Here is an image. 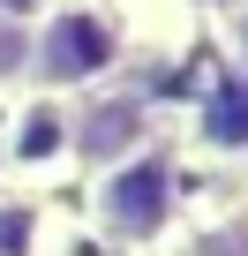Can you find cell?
<instances>
[{"mask_svg":"<svg viewBox=\"0 0 248 256\" xmlns=\"http://www.w3.org/2000/svg\"><path fill=\"white\" fill-rule=\"evenodd\" d=\"M53 0H0V23H38Z\"/></svg>","mask_w":248,"mask_h":256,"instance_id":"52a82bcc","label":"cell"},{"mask_svg":"<svg viewBox=\"0 0 248 256\" xmlns=\"http://www.w3.org/2000/svg\"><path fill=\"white\" fill-rule=\"evenodd\" d=\"M0 256H45V211L23 196H0Z\"/></svg>","mask_w":248,"mask_h":256,"instance_id":"5b68a950","label":"cell"},{"mask_svg":"<svg viewBox=\"0 0 248 256\" xmlns=\"http://www.w3.org/2000/svg\"><path fill=\"white\" fill-rule=\"evenodd\" d=\"M151 136V106L136 90H105V98H83L68 106V166H120V158H136Z\"/></svg>","mask_w":248,"mask_h":256,"instance_id":"3957f363","label":"cell"},{"mask_svg":"<svg viewBox=\"0 0 248 256\" xmlns=\"http://www.w3.org/2000/svg\"><path fill=\"white\" fill-rule=\"evenodd\" d=\"M8 166H23V174L68 166V106H60L53 90H30V98L8 113Z\"/></svg>","mask_w":248,"mask_h":256,"instance_id":"277c9868","label":"cell"},{"mask_svg":"<svg viewBox=\"0 0 248 256\" xmlns=\"http://www.w3.org/2000/svg\"><path fill=\"white\" fill-rule=\"evenodd\" d=\"M30 76V23H0V83Z\"/></svg>","mask_w":248,"mask_h":256,"instance_id":"8992f818","label":"cell"},{"mask_svg":"<svg viewBox=\"0 0 248 256\" xmlns=\"http://www.w3.org/2000/svg\"><path fill=\"white\" fill-rule=\"evenodd\" d=\"M120 53H128V30L105 0H53V8L30 23V83L38 90H98Z\"/></svg>","mask_w":248,"mask_h":256,"instance_id":"6da1fadb","label":"cell"},{"mask_svg":"<svg viewBox=\"0 0 248 256\" xmlns=\"http://www.w3.org/2000/svg\"><path fill=\"white\" fill-rule=\"evenodd\" d=\"M98 226L113 234V241H158L166 226H173V204H181V181H173V166L158 158V151H136V158H120V166H105L98 174Z\"/></svg>","mask_w":248,"mask_h":256,"instance_id":"7a4b0ae2","label":"cell"},{"mask_svg":"<svg viewBox=\"0 0 248 256\" xmlns=\"http://www.w3.org/2000/svg\"><path fill=\"white\" fill-rule=\"evenodd\" d=\"M241 30H248V8H241Z\"/></svg>","mask_w":248,"mask_h":256,"instance_id":"ba28073f","label":"cell"}]
</instances>
